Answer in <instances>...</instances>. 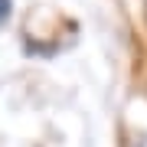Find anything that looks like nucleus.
Instances as JSON below:
<instances>
[{
  "instance_id": "obj_1",
  "label": "nucleus",
  "mask_w": 147,
  "mask_h": 147,
  "mask_svg": "<svg viewBox=\"0 0 147 147\" xmlns=\"http://www.w3.org/2000/svg\"><path fill=\"white\" fill-rule=\"evenodd\" d=\"M10 16V0H0V20H7Z\"/></svg>"
}]
</instances>
